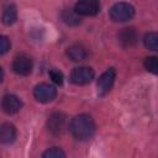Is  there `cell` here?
Masks as SVG:
<instances>
[{
  "instance_id": "d6986e66",
  "label": "cell",
  "mask_w": 158,
  "mask_h": 158,
  "mask_svg": "<svg viewBox=\"0 0 158 158\" xmlns=\"http://www.w3.org/2000/svg\"><path fill=\"white\" fill-rule=\"evenodd\" d=\"M10 46H11L10 40H9L6 36L0 35V56L5 54V53L10 49Z\"/></svg>"
},
{
  "instance_id": "52a82bcc",
  "label": "cell",
  "mask_w": 158,
  "mask_h": 158,
  "mask_svg": "<svg viewBox=\"0 0 158 158\" xmlns=\"http://www.w3.org/2000/svg\"><path fill=\"white\" fill-rule=\"evenodd\" d=\"M115 77H116V73H115V69L112 68L107 69L100 75L98 80V91L100 95H105L111 90L115 81Z\"/></svg>"
},
{
  "instance_id": "4fadbf2b",
  "label": "cell",
  "mask_w": 158,
  "mask_h": 158,
  "mask_svg": "<svg viewBox=\"0 0 158 158\" xmlns=\"http://www.w3.org/2000/svg\"><path fill=\"white\" fill-rule=\"evenodd\" d=\"M17 20V10H16V6L14 4H10L5 7L4 12H2V17H1V21L4 25L6 26H10L12 25L15 21Z\"/></svg>"
},
{
  "instance_id": "e0dca14e",
  "label": "cell",
  "mask_w": 158,
  "mask_h": 158,
  "mask_svg": "<svg viewBox=\"0 0 158 158\" xmlns=\"http://www.w3.org/2000/svg\"><path fill=\"white\" fill-rule=\"evenodd\" d=\"M43 158H64L65 157V153L58 148V147H53V148H49L47 149L43 154H42Z\"/></svg>"
},
{
  "instance_id": "9c48e42d",
  "label": "cell",
  "mask_w": 158,
  "mask_h": 158,
  "mask_svg": "<svg viewBox=\"0 0 158 158\" xmlns=\"http://www.w3.org/2000/svg\"><path fill=\"white\" fill-rule=\"evenodd\" d=\"M22 106V102L21 100L16 96V95H12V94H9V95H5L2 98V101H1V107L2 110L9 114V115H12V114H16Z\"/></svg>"
},
{
  "instance_id": "ba28073f",
  "label": "cell",
  "mask_w": 158,
  "mask_h": 158,
  "mask_svg": "<svg viewBox=\"0 0 158 158\" xmlns=\"http://www.w3.org/2000/svg\"><path fill=\"white\" fill-rule=\"evenodd\" d=\"M64 123H65L64 115L60 112H54L48 117L47 127L52 135H59V133H62V131L64 128Z\"/></svg>"
},
{
  "instance_id": "9a60e30c",
  "label": "cell",
  "mask_w": 158,
  "mask_h": 158,
  "mask_svg": "<svg viewBox=\"0 0 158 158\" xmlns=\"http://www.w3.org/2000/svg\"><path fill=\"white\" fill-rule=\"evenodd\" d=\"M62 17H63L64 22L68 23V25H78V23H80V17L75 11L65 10V11H63Z\"/></svg>"
},
{
  "instance_id": "7a4b0ae2",
  "label": "cell",
  "mask_w": 158,
  "mask_h": 158,
  "mask_svg": "<svg viewBox=\"0 0 158 158\" xmlns=\"http://www.w3.org/2000/svg\"><path fill=\"white\" fill-rule=\"evenodd\" d=\"M135 15V7L128 2H116L110 9V17L115 22H126Z\"/></svg>"
},
{
  "instance_id": "5b68a950",
  "label": "cell",
  "mask_w": 158,
  "mask_h": 158,
  "mask_svg": "<svg viewBox=\"0 0 158 158\" xmlns=\"http://www.w3.org/2000/svg\"><path fill=\"white\" fill-rule=\"evenodd\" d=\"M94 79V70L89 67H78L74 68L70 74V80L77 85L89 84Z\"/></svg>"
},
{
  "instance_id": "30bf717a",
  "label": "cell",
  "mask_w": 158,
  "mask_h": 158,
  "mask_svg": "<svg viewBox=\"0 0 158 158\" xmlns=\"http://www.w3.org/2000/svg\"><path fill=\"white\" fill-rule=\"evenodd\" d=\"M16 138V127L10 123L5 122L0 125V143L2 144H10Z\"/></svg>"
},
{
  "instance_id": "5bb4252c",
  "label": "cell",
  "mask_w": 158,
  "mask_h": 158,
  "mask_svg": "<svg viewBox=\"0 0 158 158\" xmlns=\"http://www.w3.org/2000/svg\"><path fill=\"white\" fill-rule=\"evenodd\" d=\"M144 46L151 51H158V35L156 32H148L143 40Z\"/></svg>"
},
{
  "instance_id": "ffe728a7",
  "label": "cell",
  "mask_w": 158,
  "mask_h": 158,
  "mask_svg": "<svg viewBox=\"0 0 158 158\" xmlns=\"http://www.w3.org/2000/svg\"><path fill=\"white\" fill-rule=\"evenodd\" d=\"M2 78H4V72H2V68L0 67V81L2 80Z\"/></svg>"
},
{
  "instance_id": "8fae6325",
  "label": "cell",
  "mask_w": 158,
  "mask_h": 158,
  "mask_svg": "<svg viewBox=\"0 0 158 158\" xmlns=\"http://www.w3.org/2000/svg\"><path fill=\"white\" fill-rule=\"evenodd\" d=\"M137 40H138V35H137V31L133 27L122 28V31L118 33V41L123 47L135 46Z\"/></svg>"
},
{
  "instance_id": "3957f363",
  "label": "cell",
  "mask_w": 158,
  "mask_h": 158,
  "mask_svg": "<svg viewBox=\"0 0 158 158\" xmlns=\"http://www.w3.org/2000/svg\"><path fill=\"white\" fill-rule=\"evenodd\" d=\"M33 96L40 102H49L56 99L57 96V89L53 85H49L47 83H41L35 86L33 89Z\"/></svg>"
},
{
  "instance_id": "8992f818",
  "label": "cell",
  "mask_w": 158,
  "mask_h": 158,
  "mask_svg": "<svg viewBox=\"0 0 158 158\" xmlns=\"http://www.w3.org/2000/svg\"><path fill=\"white\" fill-rule=\"evenodd\" d=\"M32 67V59L26 54H19L12 62V70L19 75H28Z\"/></svg>"
},
{
  "instance_id": "2e32d148",
  "label": "cell",
  "mask_w": 158,
  "mask_h": 158,
  "mask_svg": "<svg viewBox=\"0 0 158 158\" xmlns=\"http://www.w3.org/2000/svg\"><path fill=\"white\" fill-rule=\"evenodd\" d=\"M144 68L151 72L152 74H157L158 73V60L157 57H148L144 59Z\"/></svg>"
},
{
  "instance_id": "7c38bea8",
  "label": "cell",
  "mask_w": 158,
  "mask_h": 158,
  "mask_svg": "<svg viewBox=\"0 0 158 158\" xmlns=\"http://www.w3.org/2000/svg\"><path fill=\"white\" fill-rule=\"evenodd\" d=\"M67 56L74 60V62H80V60H84L88 56V52L86 49L80 46V44H74V46H70L67 51Z\"/></svg>"
},
{
  "instance_id": "6da1fadb",
  "label": "cell",
  "mask_w": 158,
  "mask_h": 158,
  "mask_svg": "<svg viewBox=\"0 0 158 158\" xmlns=\"http://www.w3.org/2000/svg\"><path fill=\"white\" fill-rule=\"evenodd\" d=\"M69 130L73 137L77 138L78 141H86L90 139L95 133V123L91 116L86 114H81L72 120Z\"/></svg>"
},
{
  "instance_id": "ac0fdd59",
  "label": "cell",
  "mask_w": 158,
  "mask_h": 158,
  "mask_svg": "<svg viewBox=\"0 0 158 158\" xmlns=\"http://www.w3.org/2000/svg\"><path fill=\"white\" fill-rule=\"evenodd\" d=\"M49 77H51V79H52L53 83H56L58 85H62L63 84L64 77H63V73L59 72L58 69H51L49 70Z\"/></svg>"
},
{
  "instance_id": "277c9868",
  "label": "cell",
  "mask_w": 158,
  "mask_h": 158,
  "mask_svg": "<svg viewBox=\"0 0 158 158\" xmlns=\"http://www.w3.org/2000/svg\"><path fill=\"white\" fill-rule=\"evenodd\" d=\"M74 11L81 16H95L100 11L99 0H78Z\"/></svg>"
}]
</instances>
